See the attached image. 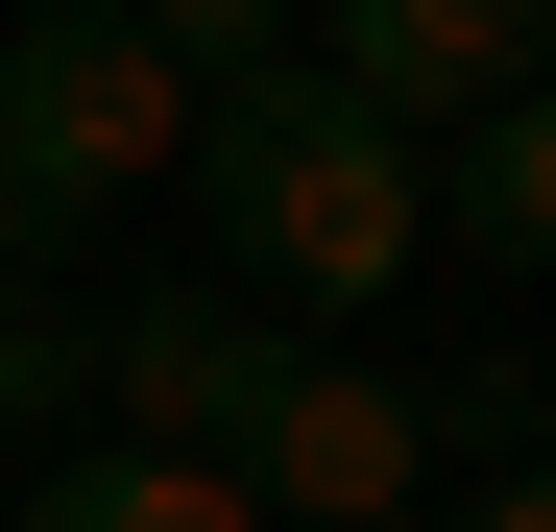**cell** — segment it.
<instances>
[{"label":"cell","instance_id":"cell-1","mask_svg":"<svg viewBox=\"0 0 556 532\" xmlns=\"http://www.w3.org/2000/svg\"><path fill=\"white\" fill-rule=\"evenodd\" d=\"M169 194L218 218V291H242V315H291V339H315V315H363V291L435 242V169H412L388 122H339V98H315V49L266 73V98H218Z\"/></svg>","mask_w":556,"mask_h":532},{"label":"cell","instance_id":"cell-2","mask_svg":"<svg viewBox=\"0 0 556 532\" xmlns=\"http://www.w3.org/2000/svg\"><path fill=\"white\" fill-rule=\"evenodd\" d=\"M0 145H25V194H49V218L169 194V169H194V98H169L146 0H25V25H0Z\"/></svg>","mask_w":556,"mask_h":532},{"label":"cell","instance_id":"cell-3","mask_svg":"<svg viewBox=\"0 0 556 532\" xmlns=\"http://www.w3.org/2000/svg\"><path fill=\"white\" fill-rule=\"evenodd\" d=\"M315 98L435 169V145H484L508 98H556V25H532V0H339V25H315Z\"/></svg>","mask_w":556,"mask_h":532},{"label":"cell","instance_id":"cell-4","mask_svg":"<svg viewBox=\"0 0 556 532\" xmlns=\"http://www.w3.org/2000/svg\"><path fill=\"white\" fill-rule=\"evenodd\" d=\"M291 364H315V339H291V315H242L218 266H194V291H122V315H98V411L146 435V460H218V484H242V435L291 411Z\"/></svg>","mask_w":556,"mask_h":532},{"label":"cell","instance_id":"cell-5","mask_svg":"<svg viewBox=\"0 0 556 532\" xmlns=\"http://www.w3.org/2000/svg\"><path fill=\"white\" fill-rule=\"evenodd\" d=\"M412 484H435V388H412V364H339V339L291 364V411L242 435V508H266V532H388Z\"/></svg>","mask_w":556,"mask_h":532},{"label":"cell","instance_id":"cell-6","mask_svg":"<svg viewBox=\"0 0 556 532\" xmlns=\"http://www.w3.org/2000/svg\"><path fill=\"white\" fill-rule=\"evenodd\" d=\"M25 532H266L218 460H146V435H73V460L25 484Z\"/></svg>","mask_w":556,"mask_h":532},{"label":"cell","instance_id":"cell-7","mask_svg":"<svg viewBox=\"0 0 556 532\" xmlns=\"http://www.w3.org/2000/svg\"><path fill=\"white\" fill-rule=\"evenodd\" d=\"M435 218L484 242V266H556V98H508L484 145H435Z\"/></svg>","mask_w":556,"mask_h":532},{"label":"cell","instance_id":"cell-8","mask_svg":"<svg viewBox=\"0 0 556 532\" xmlns=\"http://www.w3.org/2000/svg\"><path fill=\"white\" fill-rule=\"evenodd\" d=\"M73 411H98V315L0 291V460H73Z\"/></svg>","mask_w":556,"mask_h":532},{"label":"cell","instance_id":"cell-9","mask_svg":"<svg viewBox=\"0 0 556 532\" xmlns=\"http://www.w3.org/2000/svg\"><path fill=\"white\" fill-rule=\"evenodd\" d=\"M49 266H73V218L25 194V145H0V291H49Z\"/></svg>","mask_w":556,"mask_h":532},{"label":"cell","instance_id":"cell-10","mask_svg":"<svg viewBox=\"0 0 556 532\" xmlns=\"http://www.w3.org/2000/svg\"><path fill=\"white\" fill-rule=\"evenodd\" d=\"M459 532H556V435H532V460H484V508H459Z\"/></svg>","mask_w":556,"mask_h":532},{"label":"cell","instance_id":"cell-11","mask_svg":"<svg viewBox=\"0 0 556 532\" xmlns=\"http://www.w3.org/2000/svg\"><path fill=\"white\" fill-rule=\"evenodd\" d=\"M388 532H435V508H388Z\"/></svg>","mask_w":556,"mask_h":532}]
</instances>
